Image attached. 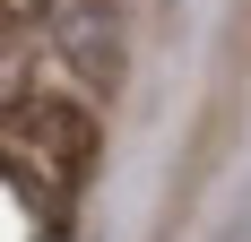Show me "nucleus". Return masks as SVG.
Here are the masks:
<instances>
[{"mask_svg": "<svg viewBox=\"0 0 251 242\" xmlns=\"http://www.w3.org/2000/svg\"><path fill=\"white\" fill-rule=\"evenodd\" d=\"M52 35H61V52H70L87 78H113V9L104 0H78V9H52Z\"/></svg>", "mask_w": 251, "mask_h": 242, "instance_id": "f257e3e1", "label": "nucleus"}]
</instances>
